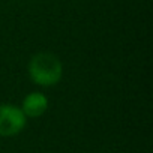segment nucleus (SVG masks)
Returning a JSON list of instances; mask_svg holds the SVG:
<instances>
[{
	"label": "nucleus",
	"mask_w": 153,
	"mask_h": 153,
	"mask_svg": "<svg viewBox=\"0 0 153 153\" xmlns=\"http://www.w3.org/2000/svg\"><path fill=\"white\" fill-rule=\"evenodd\" d=\"M20 108L27 119H38L48 110V98L41 92H32L26 95Z\"/></svg>",
	"instance_id": "7ed1b4c3"
},
{
	"label": "nucleus",
	"mask_w": 153,
	"mask_h": 153,
	"mask_svg": "<svg viewBox=\"0 0 153 153\" xmlns=\"http://www.w3.org/2000/svg\"><path fill=\"white\" fill-rule=\"evenodd\" d=\"M27 72L33 84L41 87H53L59 84L62 80L63 65L56 54L48 51H41L30 57L27 65Z\"/></svg>",
	"instance_id": "f257e3e1"
},
{
	"label": "nucleus",
	"mask_w": 153,
	"mask_h": 153,
	"mask_svg": "<svg viewBox=\"0 0 153 153\" xmlns=\"http://www.w3.org/2000/svg\"><path fill=\"white\" fill-rule=\"evenodd\" d=\"M27 125V117L14 104H0V137H15Z\"/></svg>",
	"instance_id": "f03ea898"
}]
</instances>
